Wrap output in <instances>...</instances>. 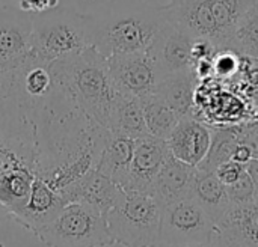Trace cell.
<instances>
[{"label":"cell","instance_id":"603a6c76","mask_svg":"<svg viewBox=\"0 0 258 247\" xmlns=\"http://www.w3.org/2000/svg\"><path fill=\"white\" fill-rule=\"evenodd\" d=\"M218 32V50H221L233 33L236 24L258 0H207Z\"/></svg>","mask_w":258,"mask_h":247},{"label":"cell","instance_id":"5b68a950","mask_svg":"<svg viewBox=\"0 0 258 247\" xmlns=\"http://www.w3.org/2000/svg\"><path fill=\"white\" fill-rule=\"evenodd\" d=\"M35 235L48 247H107L113 240L106 216L83 202H70Z\"/></svg>","mask_w":258,"mask_h":247},{"label":"cell","instance_id":"9c48e42d","mask_svg":"<svg viewBox=\"0 0 258 247\" xmlns=\"http://www.w3.org/2000/svg\"><path fill=\"white\" fill-rule=\"evenodd\" d=\"M194 41L195 38H192L187 32L168 21L165 23L147 50L156 62L162 78L174 72L194 69Z\"/></svg>","mask_w":258,"mask_h":247},{"label":"cell","instance_id":"4dcf8cb0","mask_svg":"<svg viewBox=\"0 0 258 247\" xmlns=\"http://www.w3.org/2000/svg\"><path fill=\"white\" fill-rule=\"evenodd\" d=\"M8 217H9V213H8V211L5 210V207L0 204V223H2V222H5Z\"/></svg>","mask_w":258,"mask_h":247},{"label":"cell","instance_id":"484cf974","mask_svg":"<svg viewBox=\"0 0 258 247\" xmlns=\"http://www.w3.org/2000/svg\"><path fill=\"white\" fill-rule=\"evenodd\" d=\"M243 172H245V164H240L234 160H228V161L222 163L215 171L216 177L221 180V183L224 186H230V184L236 183L242 177Z\"/></svg>","mask_w":258,"mask_h":247},{"label":"cell","instance_id":"7a4b0ae2","mask_svg":"<svg viewBox=\"0 0 258 247\" xmlns=\"http://www.w3.org/2000/svg\"><path fill=\"white\" fill-rule=\"evenodd\" d=\"M54 86L88 119L107 128L109 112L116 89L109 74L107 59L94 47L65 56L48 65Z\"/></svg>","mask_w":258,"mask_h":247},{"label":"cell","instance_id":"5bb4252c","mask_svg":"<svg viewBox=\"0 0 258 247\" xmlns=\"http://www.w3.org/2000/svg\"><path fill=\"white\" fill-rule=\"evenodd\" d=\"M197 168L175 158L171 152L153 181L150 195L162 208L192 196Z\"/></svg>","mask_w":258,"mask_h":247},{"label":"cell","instance_id":"6da1fadb","mask_svg":"<svg viewBox=\"0 0 258 247\" xmlns=\"http://www.w3.org/2000/svg\"><path fill=\"white\" fill-rule=\"evenodd\" d=\"M85 15L91 45L106 59L147 51L166 23L163 8L147 0H107Z\"/></svg>","mask_w":258,"mask_h":247},{"label":"cell","instance_id":"8fae6325","mask_svg":"<svg viewBox=\"0 0 258 247\" xmlns=\"http://www.w3.org/2000/svg\"><path fill=\"white\" fill-rule=\"evenodd\" d=\"M169 155L166 140L151 134L142 136L135 140L133 158L128 171V178L124 190L142 192L150 195L154 178Z\"/></svg>","mask_w":258,"mask_h":247},{"label":"cell","instance_id":"d6986e66","mask_svg":"<svg viewBox=\"0 0 258 247\" xmlns=\"http://www.w3.org/2000/svg\"><path fill=\"white\" fill-rule=\"evenodd\" d=\"M190 198H194L203 207L213 223L219 222L231 207L227 187L221 183L213 171L197 168Z\"/></svg>","mask_w":258,"mask_h":247},{"label":"cell","instance_id":"ba28073f","mask_svg":"<svg viewBox=\"0 0 258 247\" xmlns=\"http://www.w3.org/2000/svg\"><path fill=\"white\" fill-rule=\"evenodd\" d=\"M32 50V14L0 5V74L21 66Z\"/></svg>","mask_w":258,"mask_h":247},{"label":"cell","instance_id":"ac0fdd59","mask_svg":"<svg viewBox=\"0 0 258 247\" xmlns=\"http://www.w3.org/2000/svg\"><path fill=\"white\" fill-rule=\"evenodd\" d=\"M107 130L113 134L125 136L133 140L147 136L148 131L141 98L118 92L109 112Z\"/></svg>","mask_w":258,"mask_h":247},{"label":"cell","instance_id":"4fadbf2b","mask_svg":"<svg viewBox=\"0 0 258 247\" xmlns=\"http://www.w3.org/2000/svg\"><path fill=\"white\" fill-rule=\"evenodd\" d=\"M166 143L175 158L197 168L210 149L212 128L195 116H186L178 121Z\"/></svg>","mask_w":258,"mask_h":247},{"label":"cell","instance_id":"9a60e30c","mask_svg":"<svg viewBox=\"0 0 258 247\" xmlns=\"http://www.w3.org/2000/svg\"><path fill=\"white\" fill-rule=\"evenodd\" d=\"M65 205L67 202L57 190L50 187L44 180L35 177L27 204L12 219L35 234L48 225Z\"/></svg>","mask_w":258,"mask_h":247},{"label":"cell","instance_id":"ffe728a7","mask_svg":"<svg viewBox=\"0 0 258 247\" xmlns=\"http://www.w3.org/2000/svg\"><path fill=\"white\" fill-rule=\"evenodd\" d=\"M33 180L35 174L26 168L0 175V204L9 213V217H15L27 204Z\"/></svg>","mask_w":258,"mask_h":247},{"label":"cell","instance_id":"cb8c5ba5","mask_svg":"<svg viewBox=\"0 0 258 247\" xmlns=\"http://www.w3.org/2000/svg\"><path fill=\"white\" fill-rule=\"evenodd\" d=\"M239 145L237 127L212 128V145L206 158L197 166L204 171H216L218 166L233 158V154Z\"/></svg>","mask_w":258,"mask_h":247},{"label":"cell","instance_id":"7402d4cb","mask_svg":"<svg viewBox=\"0 0 258 247\" xmlns=\"http://www.w3.org/2000/svg\"><path fill=\"white\" fill-rule=\"evenodd\" d=\"M141 103L148 134L166 140L180 121L178 115L157 94L142 97Z\"/></svg>","mask_w":258,"mask_h":247},{"label":"cell","instance_id":"1f68e13d","mask_svg":"<svg viewBox=\"0 0 258 247\" xmlns=\"http://www.w3.org/2000/svg\"><path fill=\"white\" fill-rule=\"evenodd\" d=\"M192 247H200V246H192Z\"/></svg>","mask_w":258,"mask_h":247},{"label":"cell","instance_id":"3957f363","mask_svg":"<svg viewBox=\"0 0 258 247\" xmlns=\"http://www.w3.org/2000/svg\"><path fill=\"white\" fill-rule=\"evenodd\" d=\"M88 47L92 45L85 14L70 8H53L32 14L30 56L35 60L50 65Z\"/></svg>","mask_w":258,"mask_h":247},{"label":"cell","instance_id":"f546056e","mask_svg":"<svg viewBox=\"0 0 258 247\" xmlns=\"http://www.w3.org/2000/svg\"><path fill=\"white\" fill-rule=\"evenodd\" d=\"M245 171L249 175L252 184H254V190H255V198H258V158H251L246 164H245Z\"/></svg>","mask_w":258,"mask_h":247},{"label":"cell","instance_id":"f1b7e54d","mask_svg":"<svg viewBox=\"0 0 258 247\" xmlns=\"http://www.w3.org/2000/svg\"><path fill=\"white\" fill-rule=\"evenodd\" d=\"M251 158H252V152H251L249 146H246L243 143H239L231 160H234V161H237L240 164H246Z\"/></svg>","mask_w":258,"mask_h":247},{"label":"cell","instance_id":"2e32d148","mask_svg":"<svg viewBox=\"0 0 258 247\" xmlns=\"http://www.w3.org/2000/svg\"><path fill=\"white\" fill-rule=\"evenodd\" d=\"M135 140L109 131L95 169L124 189L133 158Z\"/></svg>","mask_w":258,"mask_h":247},{"label":"cell","instance_id":"83f0119b","mask_svg":"<svg viewBox=\"0 0 258 247\" xmlns=\"http://www.w3.org/2000/svg\"><path fill=\"white\" fill-rule=\"evenodd\" d=\"M53 8H57V0H20V9L30 14L44 12Z\"/></svg>","mask_w":258,"mask_h":247},{"label":"cell","instance_id":"e0dca14e","mask_svg":"<svg viewBox=\"0 0 258 247\" xmlns=\"http://www.w3.org/2000/svg\"><path fill=\"white\" fill-rule=\"evenodd\" d=\"M197 83L198 75L195 69L174 72L159 81L154 94H157L181 119L186 116H194Z\"/></svg>","mask_w":258,"mask_h":247},{"label":"cell","instance_id":"4316f807","mask_svg":"<svg viewBox=\"0 0 258 247\" xmlns=\"http://www.w3.org/2000/svg\"><path fill=\"white\" fill-rule=\"evenodd\" d=\"M239 143L249 146L252 158H258V121L243 125H237Z\"/></svg>","mask_w":258,"mask_h":247},{"label":"cell","instance_id":"d4e9b609","mask_svg":"<svg viewBox=\"0 0 258 247\" xmlns=\"http://www.w3.org/2000/svg\"><path fill=\"white\" fill-rule=\"evenodd\" d=\"M225 187H227V193H228V199H230L231 207L243 205V204L252 202L255 199L254 184H252L249 175L246 174V171L242 174V177L236 183L225 186Z\"/></svg>","mask_w":258,"mask_h":247},{"label":"cell","instance_id":"8992f818","mask_svg":"<svg viewBox=\"0 0 258 247\" xmlns=\"http://www.w3.org/2000/svg\"><path fill=\"white\" fill-rule=\"evenodd\" d=\"M213 229V220L194 198L163 208L162 243L165 247H209Z\"/></svg>","mask_w":258,"mask_h":247},{"label":"cell","instance_id":"44dd1931","mask_svg":"<svg viewBox=\"0 0 258 247\" xmlns=\"http://www.w3.org/2000/svg\"><path fill=\"white\" fill-rule=\"evenodd\" d=\"M221 50H230L246 59H258V2L240 18Z\"/></svg>","mask_w":258,"mask_h":247},{"label":"cell","instance_id":"7c38bea8","mask_svg":"<svg viewBox=\"0 0 258 247\" xmlns=\"http://www.w3.org/2000/svg\"><path fill=\"white\" fill-rule=\"evenodd\" d=\"M67 204L70 202H83L98 208L104 216L113 208L121 196L124 189L115 184L107 177L101 175L95 168L85 174L77 181L71 183L59 192Z\"/></svg>","mask_w":258,"mask_h":247},{"label":"cell","instance_id":"277c9868","mask_svg":"<svg viewBox=\"0 0 258 247\" xmlns=\"http://www.w3.org/2000/svg\"><path fill=\"white\" fill-rule=\"evenodd\" d=\"M163 208L148 193L124 190L118 204L106 214L113 244L157 247L162 243Z\"/></svg>","mask_w":258,"mask_h":247},{"label":"cell","instance_id":"52a82bcc","mask_svg":"<svg viewBox=\"0 0 258 247\" xmlns=\"http://www.w3.org/2000/svg\"><path fill=\"white\" fill-rule=\"evenodd\" d=\"M107 68L116 92L139 98L154 94L162 80L160 71L148 51L110 56L107 57Z\"/></svg>","mask_w":258,"mask_h":247},{"label":"cell","instance_id":"30bf717a","mask_svg":"<svg viewBox=\"0 0 258 247\" xmlns=\"http://www.w3.org/2000/svg\"><path fill=\"white\" fill-rule=\"evenodd\" d=\"M209 247H258V198L230 207L215 223Z\"/></svg>","mask_w":258,"mask_h":247}]
</instances>
